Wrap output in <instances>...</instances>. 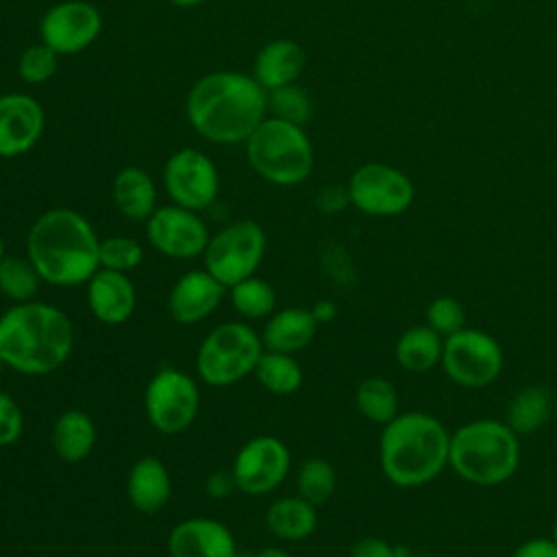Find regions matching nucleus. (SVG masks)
Wrapping results in <instances>:
<instances>
[{"label": "nucleus", "mask_w": 557, "mask_h": 557, "mask_svg": "<svg viewBox=\"0 0 557 557\" xmlns=\"http://www.w3.org/2000/svg\"><path fill=\"white\" fill-rule=\"evenodd\" d=\"M185 113L191 128L211 144H246L268 117V91L252 74L218 70L205 74L187 94Z\"/></svg>", "instance_id": "f257e3e1"}, {"label": "nucleus", "mask_w": 557, "mask_h": 557, "mask_svg": "<svg viewBox=\"0 0 557 557\" xmlns=\"http://www.w3.org/2000/svg\"><path fill=\"white\" fill-rule=\"evenodd\" d=\"M26 257L46 285H85L100 270V237L83 213L52 207L30 224Z\"/></svg>", "instance_id": "f03ea898"}, {"label": "nucleus", "mask_w": 557, "mask_h": 557, "mask_svg": "<svg viewBox=\"0 0 557 557\" xmlns=\"http://www.w3.org/2000/svg\"><path fill=\"white\" fill-rule=\"evenodd\" d=\"M72 350L74 324L50 302L11 305L0 315V361L17 374H52L70 359Z\"/></svg>", "instance_id": "7ed1b4c3"}, {"label": "nucleus", "mask_w": 557, "mask_h": 557, "mask_svg": "<svg viewBox=\"0 0 557 557\" xmlns=\"http://www.w3.org/2000/svg\"><path fill=\"white\" fill-rule=\"evenodd\" d=\"M450 433L442 420L424 411H400L383 424L379 437V463L396 487L431 483L448 466Z\"/></svg>", "instance_id": "20e7f679"}, {"label": "nucleus", "mask_w": 557, "mask_h": 557, "mask_svg": "<svg viewBox=\"0 0 557 557\" xmlns=\"http://www.w3.org/2000/svg\"><path fill=\"white\" fill-rule=\"evenodd\" d=\"M518 463L520 435L505 420L479 418L450 433L448 468L470 485H503L516 474Z\"/></svg>", "instance_id": "39448f33"}, {"label": "nucleus", "mask_w": 557, "mask_h": 557, "mask_svg": "<svg viewBox=\"0 0 557 557\" xmlns=\"http://www.w3.org/2000/svg\"><path fill=\"white\" fill-rule=\"evenodd\" d=\"M244 146L250 168L272 185H300L313 170V146L298 124L268 115Z\"/></svg>", "instance_id": "423d86ee"}, {"label": "nucleus", "mask_w": 557, "mask_h": 557, "mask_svg": "<svg viewBox=\"0 0 557 557\" xmlns=\"http://www.w3.org/2000/svg\"><path fill=\"white\" fill-rule=\"evenodd\" d=\"M261 335L246 322H220L198 346L196 374L211 387H228L255 372L263 355Z\"/></svg>", "instance_id": "0eeeda50"}, {"label": "nucleus", "mask_w": 557, "mask_h": 557, "mask_svg": "<svg viewBox=\"0 0 557 557\" xmlns=\"http://www.w3.org/2000/svg\"><path fill=\"white\" fill-rule=\"evenodd\" d=\"M268 237L261 224L235 220L213 233L202 252L205 270L226 289L257 272L265 257Z\"/></svg>", "instance_id": "6e6552de"}, {"label": "nucleus", "mask_w": 557, "mask_h": 557, "mask_svg": "<svg viewBox=\"0 0 557 557\" xmlns=\"http://www.w3.org/2000/svg\"><path fill=\"white\" fill-rule=\"evenodd\" d=\"M144 411L150 426L161 435L187 431L200 411L198 383L178 368L157 370L144 389Z\"/></svg>", "instance_id": "1a4fd4ad"}, {"label": "nucleus", "mask_w": 557, "mask_h": 557, "mask_svg": "<svg viewBox=\"0 0 557 557\" xmlns=\"http://www.w3.org/2000/svg\"><path fill=\"white\" fill-rule=\"evenodd\" d=\"M440 366L453 383L479 389L500 376L505 355L496 337L481 329L463 326L461 331L444 337Z\"/></svg>", "instance_id": "9d476101"}, {"label": "nucleus", "mask_w": 557, "mask_h": 557, "mask_svg": "<svg viewBox=\"0 0 557 557\" xmlns=\"http://www.w3.org/2000/svg\"><path fill=\"white\" fill-rule=\"evenodd\" d=\"M346 189L352 207L376 218L398 215L413 202V183L387 163H363L352 172Z\"/></svg>", "instance_id": "9b49d317"}, {"label": "nucleus", "mask_w": 557, "mask_h": 557, "mask_svg": "<svg viewBox=\"0 0 557 557\" xmlns=\"http://www.w3.org/2000/svg\"><path fill=\"white\" fill-rule=\"evenodd\" d=\"M292 453L287 444L274 435H257L242 444L233 457V479L237 492L263 496L274 492L289 474Z\"/></svg>", "instance_id": "f8f14e48"}, {"label": "nucleus", "mask_w": 557, "mask_h": 557, "mask_svg": "<svg viewBox=\"0 0 557 557\" xmlns=\"http://www.w3.org/2000/svg\"><path fill=\"white\" fill-rule=\"evenodd\" d=\"M163 185L174 205L202 211L218 198L220 174L202 150L181 148L165 161Z\"/></svg>", "instance_id": "ddd939ff"}, {"label": "nucleus", "mask_w": 557, "mask_h": 557, "mask_svg": "<svg viewBox=\"0 0 557 557\" xmlns=\"http://www.w3.org/2000/svg\"><path fill=\"white\" fill-rule=\"evenodd\" d=\"M146 237L159 255L176 261H189L202 257L211 233L198 211L172 202L157 207L146 220Z\"/></svg>", "instance_id": "4468645a"}, {"label": "nucleus", "mask_w": 557, "mask_h": 557, "mask_svg": "<svg viewBox=\"0 0 557 557\" xmlns=\"http://www.w3.org/2000/svg\"><path fill=\"white\" fill-rule=\"evenodd\" d=\"M102 30L100 11L87 0H63L52 4L41 22L39 37L59 57H70L89 48Z\"/></svg>", "instance_id": "2eb2a0df"}, {"label": "nucleus", "mask_w": 557, "mask_h": 557, "mask_svg": "<svg viewBox=\"0 0 557 557\" xmlns=\"http://www.w3.org/2000/svg\"><path fill=\"white\" fill-rule=\"evenodd\" d=\"M46 128V113L37 98L28 94L0 96V157L13 159L37 146Z\"/></svg>", "instance_id": "dca6fc26"}, {"label": "nucleus", "mask_w": 557, "mask_h": 557, "mask_svg": "<svg viewBox=\"0 0 557 557\" xmlns=\"http://www.w3.org/2000/svg\"><path fill=\"white\" fill-rule=\"evenodd\" d=\"M226 287L205 268L181 274L168 294V313L176 324L194 326L207 320L224 300Z\"/></svg>", "instance_id": "f3484780"}, {"label": "nucleus", "mask_w": 557, "mask_h": 557, "mask_svg": "<svg viewBox=\"0 0 557 557\" xmlns=\"http://www.w3.org/2000/svg\"><path fill=\"white\" fill-rule=\"evenodd\" d=\"M170 557H237L231 529L215 518H185L168 533Z\"/></svg>", "instance_id": "a211bd4d"}, {"label": "nucleus", "mask_w": 557, "mask_h": 557, "mask_svg": "<svg viewBox=\"0 0 557 557\" xmlns=\"http://www.w3.org/2000/svg\"><path fill=\"white\" fill-rule=\"evenodd\" d=\"M85 300L89 313L98 322L107 326H120L135 313L137 292L128 274L100 268L85 283Z\"/></svg>", "instance_id": "6ab92c4d"}, {"label": "nucleus", "mask_w": 557, "mask_h": 557, "mask_svg": "<svg viewBox=\"0 0 557 557\" xmlns=\"http://www.w3.org/2000/svg\"><path fill=\"white\" fill-rule=\"evenodd\" d=\"M126 496L141 513L163 509L172 496V479L165 463L154 455L139 457L126 474Z\"/></svg>", "instance_id": "aec40b11"}, {"label": "nucleus", "mask_w": 557, "mask_h": 557, "mask_svg": "<svg viewBox=\"0 0 557 557\" xmlns=\"http://www.w3.org/2000/svg\"><path fill=\"white\" fill-rule=\"evenodd\" d=\"M305 63L307 59L300 44L287 37H278L268 41L257 52L252 76L265 91H272L296 83L305 70Z\"/></svg>", "instance_id": "412c9836"}, {"label": "nucleus", "mask_w": 557, "mask_h": 557, "mask_svg": "<svg viewBox=\"0 0 557 557\" xmlns=\"http://www.w3.org/2000/svg\"><path fill=\"white\" fill-rule=\"evenodd\" d=\"M318 326L320 324L315 322L311 309L285 307L265 318L259 335L265 350L294 355L313 342Z\"/></svg>", "instance_id": "4be33fe9"}, {"label": "nucleus", "mask_w": 557, "mask_h": 557, "mask_svg": "<svg viewBox=\"0 0 557 557\" xmlns=\"http://www.w3.org/2000/svg\"><path fill=\"white\" fill-rule=\"evenodd\" d=\"M111 196L115 209L131 222H146L157 209L154 181L139 165H126L113 176Z\"/></svg>", "instance_id": "5701e85b"}, {"label": "nucleus", "mask_w": 557, "mask_h": 557, "mask_svg": "<svg viewBox=\"0 0 557 557\" xmlns=\"http://www.w3.org/2000/svg\"><path fill=\"white\" fill-rule=\"evenodd\" d=\"M98 431L89 413L81 409L63 411L50 431V444L54 455L65 463H81L96 448Z\"/></svg>", "instance_id": "b1692460"}, {"label": "nucleus", "mask_w": 557, "mask_h": 557, "mask_svg": "<svg viewBox=\"0 0 557 557\" xmlns=\"http://www.w3.org/2000/svg\"><path fill=\"white\" fill-rule=\"evenodd\" d=\"M265 527L283 542L307 540L318 527V507L298 494L276 498L265 509Z\"/></svg>", "instance_id": "393cba45"}, {"label": "nucleus", "mask_w": 557, "mask_h": 557, "mask_svg": "<svg viewBox=\"0 0 557 557\" xmlns=\"http://www.w3.org/2000/svg\"><path fill=\"white\" fill-rule=\"evenodd\" d=\"M444 337L435 333L429 324H418L400 333L394 346L396 363L413 374L429 372L442 361Z\"/></svg>", "instance_id": "a878e982"}, {"label": "nucleus", "mask_w": 557, "mask_h": 557, "mask_svg": "<svg viewBox=\"0 0 557 557\" xmlns=\"http://www.w3.org/2000/svg\"><path fill=\"white\" fill-rule=\"evenodd\" d=\"M252 374L259 381V385L274 396H289L298 392L305 381L300 363L289 352L276 350H263Z\"/></svg>", "instance_id": "bb28decb"}, {"label": "nucleus", "mask_w": 557, "mask_h": 557, "mask_svg": "<svg viewBox=\"0 0 557 557\" xmlns=\"http://www.w3.org/2000/svg\"><path fill=\"white\" fill-rule=\"evenodd\" d=\"M553 413V396L546 387L529 385L520 389L507 409V424L518 435H529L542 429Z\"/></svg>", "instance_id": "cd10ccee"}, {"label": "nucleus", "mask_w": 557, "mask_h": 557, "mask_svg": "<svg viewBox=\"0 0 557 557\" xmlns=\"http://www.w3.org/2000/svg\"><path fill=\"white\" fill-rule=\"evenodd\" d=\"M357 411L376 424H387L394 420L398 411V392L392 381L383 376H368L357 385L355 392Z\"/></svg>", "instance_id": "c85d7f7f"}, {"label": "nucleus", "mask_w": 557, "mask_h": 557, "mask_svg": "<svg viewBox=\"0 0 557 557\" xmlns=\"http://www.w3.org/2000/svg\"><path fill=\"white\" fill-rule=\"evenodd\" d=\"M231 307L244 320H265L276 311L274 287L259 276H248L226 289Z\"/></svg>", "instance_id": "c756f323"}, {"label": "nucleus", "mask_w": 557, "mask_h": 557, "mask_svg": "<svg viewBox=\"0 0 557 557\" xmlns=\"http://www.w3.org/2000/svg\"><path fill=\"white\" fill-rule=\"evenodd\" d=\"M41 283L44 281L28 257L4 255L0 261V294L13 305L35 300Z\"/></svg>", "instance_id": "7c9ffc66"}, {"label": "nucleus", "mask_w": 557, "mask_h": 557, "mask_svg": "<svg viewBox=\"0 0 557 557\" xmlns=\"http://www.w3.org/2000/svg\"><path fill=\"white\" fill-rule=\"evenodd\" d=\"M298 496L320 507L331 500L337 490V472L333 463L324 457H309L300 463L296 474Z\"/></svg>", "instance_id": "2f4dec72"}, {"label": "nucleus", "mask_w": 557, "mask_h": 557, "mask_svg": "<svg viewBox=\"0 0 557 557\" xmlns=\"http://www.w3.org/2000/svg\"><path fill=\"white\" fill-rule=\"evenodd\" d=\"M313 113L309 94L296 83L268 91V115L305 126Z\"/></svg>", "instance_id": "473e14b6"}, {"label": "nucleus", "mask_w": 557, "mask_h": 557, "mask_svg": "<svg viewBox=\"0 0 557 557\" xmlns=\"http://www.w3.org/2000/svg\"><path fill=\"white\" fill-rule=\"evenodd\" d=\"M144 261V248L137 239L126 235H111L100 239V268L131 274Z\"/></svg>", "instance_id": "72a5a7b5"}, {"label": "nucleus", "mask_w": 557, "mask_h": 557, "mask_svg": "<svg viewBox=\"0 0 557 557\" xmlns=\"http://www.w3.org/2000/svg\"><path fill=\"white\" fill-rule=\"evenodd\" d=\"M59 54L44 41L28 46L17 59V74L28 85H41L57 74Z\"/></svg>", "instance_id": "f704fd0d"}, {"label": "nucleus", "mask_w": 557, "mask_h": 557, "mask_svg": "<svg viewBox=\"0 0 557 557\" xmlns=\"http://www.w3.org/2000/svg\"><path fill=\"white\" fill-rule=\"evenodd\" d=\"M424 318H426V324L442 337H448L466 326V309L453 296L433 298L426 307Z\"/></svg>", "instance_id": "c9c22d12"}, {"label": "nucleus", "mask_w": 557, "mask_h": 557, "mask_svg": "<svg viewBox=\"0 0 557 557\" xmlns=\"http://www.w3.org/2000/svg\"><path fill=\"white\" fill-rule=\"evenodd\" d=\"M24 433V411L13 396L0 389V448L15 444Z\"/></svg>", "instance_id": "e433bc0d"}, {"label": "nucleus", "mask_w": 557, "mask_h": 557, "mask_svg": "<svg viewBox=\"0 0 557 557\" xmlns=\"http://www.w3.org/2000/svg\"><path fill=\"white\" fill-rule=\"evenodd\" d=\"M350 557H398V546L389 544L383 537H361L352 544Z\"/></svg>", "instance_id": "4c0bfd02"}, {"label": "nucleus", "mask_w": 557, "mask_h": 557, "mask_svg": "<svg viewBox=\"0 0 557 557\" xmlns=\"http://www.w3.org/2000/svg\"><path fill=\"white\" fill-rule=\"evenodd\" d=\"M315 205L322 213H339L342 209H346L350 205V198H348V189L346 187H339V185H326L320 189L318 198H315Z\"/></svg>", "instance_id": "58836bf2"}, {"label": "nucleus", "mask_w": 557, "mask_h": 557, "mask_svg": "<svg viewBox=\"0 0 557 557\" xmlns=\"http://www.w3.org/2000/svg\"><path fill=\"white\" fill-rule=\"evenodd\" d=\"M237 490L231 470H215L205 481V494L213 500H224Z\"/></svg>", "instance_id": "ea45409f"}, {"label": "nucleus", "mask_w": 557, "mask_h": 557, "mask_svg": "<svg viewBox=\"0 0 557 557\" xmlns=\"http://www.w3.org/2000/svg\"><path fill=\"white\" fill-rule=\"evenodd\" d=\"M511 557H557V542L553 537H531L518 544Z\"/></svg>", "instance_id": "a19ab883"}, {"label": "nucleus", "mask_w": 557, "mask_h": 557, "mask_svg": "<svg viewBox=\"0 0 557 557\" xmlns=\"http://www.w3.org/2000/svg\"><path fill=\"white\" fill-rule=\"evenodd\" d=\"M311 313H313L318 324H329V322H333L337 318V305L331 298H320L311 307Z\"/></svg>", "instance_id": "79ce46f5"}, {"label": "nucleus", "mask_w": 557, "mask_h": 557, "mask_svg": "<svg viewBox=\"0 0 557 557\" xmlns=\"http://www.w3.org/2000/svg\"><path fill=\"white\" fill-rule=\"evenodd\" d=\"M255 557H294L292 553H287L285 548H278V546H261Z\"/></svg>", "instance_id": "37998d69"}, {"label": "nucleus", "mask_w": 557, "mask_h": 557, "mask_svg": "<svg viewBox=\"0 0 557 557\" xmlns=\"http://www.w3.org/2000/svg\"><path fill=\"white\" fill-rule=\"evenodd\" d=\"M168 2L174 4V7H181V9H189V7H198V4H202L207 0H168Z\"/></svg>", "instance_id": "c03bdc74"}, {"label": "nucleus", "mask_w": 557, "mask_h": 557, "mask_svg": "<svg viewBox=\"0 0 557 557\" xmlns=\"http://www.w3.org/2000/svg\"><path fill=\"white\" fill-rule=\"evenodd\" d=\"M398 557H416L407 546H398Z\"/></svg>", "instance_id": "a18cd8bd"}, {"label": "nucleus", "mask_w": 557, "mask_h": 557, "mask_svg": "<svg viewBox=\"0 0 557 557\" xmlns=\"http://www.w3.org/2000/svg\"><path fill=\"white\" fill-rule=\"evenodd\" d=\"M4 259V239H2V235H0V261Z\"/></svg>", "instance_id": "49530a36"}, {"label": "nucleus", "mask_w": 557, "mask_h": 557, "mask_svg": "<svg viewBox=\"0 0 557 557\" xmlns=\"http://www.w3.org/2000/svg\"><path fill=\"white\" fill-rule=\"evenodd\" d=\"M550 537L557 542V520H555V524H553V533H550Z\"/></svg>", "instance_id": "de8ad7c7"}, {"label": "nucleus", "mask_w": 557, "mask_h": 557, "mask_svg": "<svg viewBox=\"0 0 557 557\" xmlns=\"http://www.w3.org/2000/svg\"><path fill=\"white\" fill-rule=\"evenodd\" d=\"M0 368H4V366H2V361H0Z\"/></svg>", "instance_id": "09e8293b"}]
</instances>
